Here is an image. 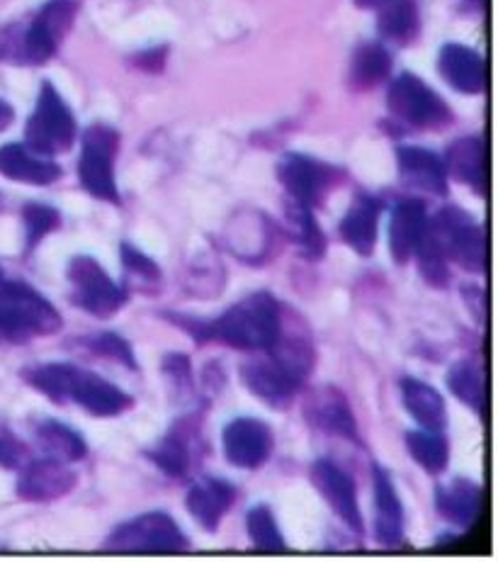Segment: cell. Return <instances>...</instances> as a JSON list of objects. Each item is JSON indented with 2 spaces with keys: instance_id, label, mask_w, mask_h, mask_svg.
<instances>
[{
  "instance_id": "1",
  "label": "cell",
  "mask_w": 498,
  "mask_h": 562,
  "mask_svg": "<svg viewBox=\"0 0 498 562\" xmlns=\"http://www.w3.org/2000/svg\"><path fill=\"white\" fill-rule=\"evenodd\" d=\"M168 319L178 322V327H183L200 346L219 341L241 351H268L282 331V307L270 292H253L210 322L176 314Z\"/></svg>"
},
{
  "instance_id": "2",
  "label": "cell",
  "mask_w": 498,
  "mask_h": 562,
  "mask_svg": "<svg viewBox=\"0 0 498 562\" xmlns=\"http://www.w3.org/2000/svg\"><path fill=\"white\" fill-rule=\"evenodd\" d=\"M30 387L42 392L56 404H78L93 417H120L134 400L110 380L73 363H39L22 370Z\"/></svg>"
},
{
  "instance_id": "3",
  "label": "cell",
  "mask_w": 498,
  "mask_h": 562,
  "mask_svg": "<svg viewBox=\"0 0 498 562\" xmlns=\"http://www.w3.org/2000/svg\"><path fill=\"white\" fill-rule=\"evenodd\" d=\"M265 353V358H253L241 366V382L268 407L285 409L309 375L312 348L307 341L290 339L285 331H280L278 341Z\"/></svg>"
},
{
  "instance_id": "4",
  "label": "cell",
  "mask_w": 498,
  "mask_h": 562,
  "mask_svg": "<svg viewBox=\"0 0 498 562\" xmlns=\"http://www.w3.org/2000/svg\"><path fill=\"white\" fill-rule=\"evenodd\" d=\"M61 327L59 310L35 288L20 280H0V336L27 341L32 336L56 334Z\"/></svg>"
},
{
  "instance_id": "5",
  "label": "cell",
  "mask_w": 498,
  "mask_h": 562,
  "mask_svg": "<svg viewBox=\"0 0 498 562\" xmlns=\"http://www.w3.org/2000/svg\"><path fill=\"white\" fill-rule=\"evenodd\" d=\"M428 236L448 261L457 263L469 273H486L489 266V236L484 224L462 207L448 205L428 220Z\"/></svg>"
},
{
  "instance_id": "6",
  "label": "cell",
  "mask_w": 498,
  "mask_h": 562,
  "mask_svg": "<svg viewBox=\"0 0 498 562\" xmlns=\"http://www.w3.org/2000/svg\"><path fill=\"white\" fill-rule=\"evenodd\" d=\"M103 548L112 553H185L190 541L171 514L149 512L120 524Z\"/></svg>"
},
{
  "instance_id": "7",
  "label": "cell",
  "mask_w": 498,
  "mask_h": 562,
  "mask_svg": "<svg viewBox=\"0 0 498 562\" xmlns=\"http://www.w3.org/2000/svg\"><path fill=\"white\" fill-rule=\"evenodd\" d=\"M71 285V300L76 307L93 314L98 319H110L127 305L129 290L115 283L105 268L93 256H76L66 268Z\"/></svg>"
},
{
  "instance_id": "8",
  "label": "cell",
  "mask_w": 498,
  "mask_h": 562,
  "mask_svg": "<svg viewBox=\"0 0 498 562\" xmlns=\"http://www.w3.org/2000/svg\"><path fill=\"white\" fill-rule=\"evenodd\" d=\"M120 149V134L107 125H93L83 134L81 161H78V181L88 195L103 202H120L115 181V159Z\"/></svg>"
},
{
  "instance_id": "9",
  "label": "cell",
  "mask_w": 498,
  "mask_h": 562,
  "mask_svg": "<svg viewBox=\"0 0 498 562\" xmlns=\"http://www.w3.org/2000/svg\"><path fill=\"white\" fill-rule=\"evenodd\" d=\"M25 139L30 149L42 156H56L71 149L76 139V117L52 83L42 86L37 108L27 120Z\"/></svg>"
},
{
  "instance_id": "10",
  "label": "cell",
  "mask_w": 498,
  "mask_h": 562,
  "mask_svg": "<svg viewBox=\"0 0 498 562\" xmlns=\"http://www.w3.org/2000/svg\"><path fill=\"white\" fill-rule=\"evenodd\" d=\"M387 105L396 120L418 130L440 127L450 120L445 100L414 74H401L389 86Z\"/></svg>"
},
{
  "instance_id": "11",
  "label": "cell",
  "mask_w": 498,
  "mask_h": 562,
  "mask_svg": "<svg viewBox=\"0 0 498 562\" xmlns=\"http://www.w3.org/2000/svg\"><path fill=\"white\" fill-rule=\"evenodd\" d=\"M273 429L256 417L234 419L226 424L222 431L224 458L229 460L234 468L241 470H256L260 465H265L270 453H273Z\"/></svg>"
},
{
  "instance_id": "12",
  "label": "cell",
  "mask_w": 498,
  "mask_h": 562,
  "mask_svg": "<svg viewBox=\"0 0 498 562\" xmlns=\"http://www.w3.org/2000/svg\"><path fill=\"white\" fill-rule=\"evenodd\" d=\"M78 482V475L64 460L44 456L37 460H25L20 468L18 497L25 502H56L69 494Z\"/></svg>"
},
{
  "instance_id": "13",
  "label": "cell",
  "mask_w": 498,
  "mask_h": 562,
  "mask_svg": "<svg viewBox=\"0 0 498 562\" xmlns=\"http://www.w3.org/2000/svg\"><path fill=\"white\" fill-rule=\"evenodd\" d=\"M312 485L350 531L362 533V514L358 504L355 482L341 465H336L333 460L328 458H319L312 465Z\"/></svg>"
},
{
  "instance_id": "14",
  "label": "cell",
  "mask_w": 498,
  "mask_h": 562,
  "mask_svg": "<svg viewBox=\"0 0 498 562\" xmlns=\"http://www.w3.org/2000/svg\"><path fill=\"white\" fill-rule=\"evenodd\" d=\"M278 178L287 195L297 205L314 207L333 181V171L328 166L302 154H285L278 164Z\"/></svg>"
},
{
  "instance_id": "15",
  "label": "cell",
  "mask_w": 498,
  "mask_h": 562,
  "mask_svg": "<svg viewBox=\"0 0 498 562\" xmlns=\"http://www.w3.org/2000/svg\"><path fill=\"white\" fill-rule=\"evenodd\" d=\"M73 3L71 0H52L42 10L37 20L22 35V59L30 64L49 61L59 47L66 27L71 25Z\"/></svg>"
},
{
  "instance_id": "16",
  "label": "cell",
  "mask_w": 498,
  "mask_h": 562,
  "mask_svg": "<svg viewBox=\"0 0 498 562\" xmlns=\"http://www.w3.org/2000/svg\"><path fill=\"white\" fill-rule=\"evenodd\" d=\"M428 232V212L421 200L404 198L392 207L389 217V251L394 263H409Z\"/></svg>"
},
{
  "instance_id": "17",
  "label": "cell",
  "mask_w": 498,
  "mask_h": 562,
  "mask_svg": "<svg viewBox=\"0 0 498 562\" xmlns=\"http://www.w3.org/2000/svg\"><path fill=\"white\" fill-rule=\"evenodd\" d=\"M372 485H375V536L387 550L404 546V504L396 492L387 468L372 465Z\"/></svg>"
},
{
  "instance_id": "18",
  "label": "cell",
  "mask_w": 498,
  "mask_h": 562,
  "mask_svg": "<svg viewBox=\"0 0 498 562\" xmlns=\"http://www.w3.org/2000/svg\"><path fill=\"white\" fill-rule=\"evenodd\" d=\"M396 166H399V176L406 186L430 195L448 193V168L443 156L435 151L423 149V146H399Z\"/></svg>"
},
{
  "instance_id": "19",
  "label": "cell",
  "mask_w": 498,
  "mask_h": 562,
  "mask_svg": "<svg viewBox=\"0 0 498 562\" xmlns=\"http://www.w3.org/2000/svg\"><path fill=\"white\" fill-rule=\"evenodd\" d=\"M236 487L222 477H200L190 485L185 509L205 531H217L224 514L234 507Z\"/></svg>"
},
{
  "instance_id": "20",
  "label": "cell",
  "mask_w": 498,
  "mask_h": 562,
  "mask_svg": "<svg viewBox=\"0 0 498 562\" xmlns=\"http://www.w3.org/2000/svg\"><path fill=\"white\" fill-rule=\"evenodd\" d=\"M197 438V422L180 419L178 424L171 426V431H168L161 441L146 451V458H149L163 475L185 477L192 468V460H195V451H192V448H195Z\"/></svg>"
},
{
  "instance_id": "21",
  "label": "cell",
  "mask_w": 498,
  "mask_h": 562,
  "mask_svg": "<svg viewBox=\"0 0 498 562\" xmlns=\"http://www.w3.org/2000/svg\"><path fill=\"white\" fill-rule=\"evenodd\" d=\"M304 414L316 429H321L326 434L350 438V441L358 443V424H355V414L350 409V404L346 400L343 392H338L336 387H321L309 395L307 404H304Z\"/></svg>"
},
{
  "instance_id": "22",
  "label": "cell",
  "mask_w": 498,
  "mask_h": 562,
  "mask_svg": "<svg viewBox=\"0 0 498 562\" xmlns=\"http://www.w3.org/2000/svg\"><path fill=\"white\" fill-rule=\"evenodd\" d=\"M438 71L460 93L477 95L486 88V61L464 44H445L438 56Z\"/></svg>"
},
{
  "instance_id": "23",
  "label": "cell",
  "mask_w": 498,
  "mask_h": 562,
  "mask_svg": "<svg viewBox=\"0 0 498 562\" xmlns=\"http://www.w3.org/2000/svg\"><path fill=\"white\" fill-rule=\"evenodd\" d=\"M0 176L18 183L30 186H49L61 178L59 164H54L49 156L32 151L30 146L5 144L0 146Z\"/></svg>"
},
{
  "instance_id": "24",
  "label": "cell",
  "mask_w": 498,
  "mask_h": 562,
  "mask_svg": "<svg viewBox=\"0 0 498 562\" xmlns=\"http://www.w3.org/2000/svg\"><path fill=\"white\" fill-rule=\"evenodd\" d=\"M443 161L450 176L469 186L474 193L486 195V188H489V151H486L484 139L464 137L452 142Z\"/></svg>"
},
{
  "instance_id": "25",
  "label": "cell",
  "mask_w": 498,
  "mask_h": 562,
  "mask_svg": "<svg viewBox=\"0 0 498 562\" xmlns=\"http://www.w3.org/2000/svg\"><path fill=\"white\" fill-rule=\"evenodd\" d=\"M479 504L482 490L469 477H455L435 487V512L440 514V519L462 528V531H467L477 521Z\"/></svg>"
},
{
  "instance_id": "26",
  "label": "cell",
  "mask_w": 498,
  "mask_h": 562,
  "mask_svg": "<svg viewBox=\"0 0 498 562\" xmlns=\"http://www.w3.org/2000/svg\"><path fill=\"white\" fill-rule=\"evenodd\" d=\"M380 212L382 205L377 198L372 195H358L353 205H350L348 215L338 224L341 239L360 256H370L375 251L377 234H380Z\"/></svg>"
},
{
  "instance_id": "27",
  "label": "cell",
  "mask_w": 498,
  "mask_h": 562,
  "mask_svg": "<svg viewBox=\"0 0 498 562\" xmlns=\"http://www.w3.org/2000/svg\"><path fill=\"white\" fill-rule=\"evenodd\" d=\"M401 400L406 412L411 414L414 422L428 431H445L448 429V407L440 392L428 385L423 380L404 378L401 380Z\"/></svg>"
},
{
  "instance_id": "28",
  "label": "cell",
  "mask_w": 498,
  "mask_h": 562,
  "mask_svg": "<svg viewBox=\"0 0 498 562\" xmlns=\"http://www.w3.org/2000/svg\"><path fill=\"white\" fill-rule=\"evenodd\" d=\"M35 434L42 451L56 460H64V463H78V460H83L88 456L86 438L78 434L73 426L59 419L39 422Z\"/></svg>"
},
{
  "instance_id": "29",
  "label": "cell",
  "mask_w": 498,
  "mask_h": 562,
  "mask_svg": "<svg viewBox=\"0 0 498 562\" xmlns=\"http://www.w3.org/2000/svg\"><path fill=\"white\" fill-rule=\"evenodd\" d=\"M448 387L462 404L472 412L486 417L489 407V390H486V375L477 361H457L448 373Z\"/></svg>"
},
{
  "instance_id": "30",
  "label": "cell",
  "mask_w": 498,
  "mask_h": 562,
  "mask_svg": "<svg viewBox=\"0 0 498 562\" xmlns=\"http://www.w3.org/2000/svg\"><path fill=\"white\" fill-rule=\"evenodd\" d=\"M392 71V56L389 52L377 42L360 44L353 54V64H350V81L355 88H375Z\"/></svg>"
},
{
  "instance_id": "31",
  "label": "cell",
  "mask_w": 498,
  "mask_h": 562,
  "mask_svg": "<svg viewBox=\"0 0 498 562\" xmlns=\"http://www.w3.org/2000/svg\"><path fill=\"white\" fill-rule=\"evenodd\" d=\"M287 232L292 241L299 246V251L309 261H316L326 254V236L319 229V222L314 220V212L307 205H297L290 200L287 207Z\"/></svg>"
},
{
  "instance_id": "32",
  "label": "cell",
  "mask_w": 498,
  "mask_h": 562,
  "mask_svg": "<svg viewBox=\"0 0 498 562\" xmlns=\"http://www.w3.org/2000/svg\"><path fill=\"white\" fill-rule=\"evenodd\" d=\"M406 448H409L411 458L421 465L428 475H440L445 472L450 460V446L445 431H428L416 429L406 434Z\"/></svg>"
},
{
  "instance_id": "33",
  "label": "cell",
  "mask_w": 498,
  "mask_h": 562,
  "mask_svg": "<svg viewBox=\"0 0 498 562\" xmlns=\"http://www.w3.org/2000/svg\"><path fill=\"white\" fill-rule=\"evenodd\" d=\"M246 531L251 543L260 553H285L287 543L282 536L275 514L265 504H256L246 514Z\"/></svg>"
},
{
  "instance_id": "34",
  "label": "cell",
  "mask_w": 498,
  "mask_h": 562,
  "mask_svg": "<svg viewBox=\"0 0 498 562\" xmlns=\"http://www.w3.org/2000/svg\"><path fill=\"white\" fill-rule=\"evenodd\" d=\"M418 10L414 0H389L382 5L380 13V32L394 42H411L418 35Z\"/></svg>"
},
{
  "instance_id": "35",
  "label": "cell",
  "mask_w": 498,
  "mask_h": 562,
  "mask_svg": "<svg viewBox=\"0 0 498 562\" xmlns=\"http://www.w3.org/2000/svg\"><path fill=\"white\" fill-rule=\"evenodd\" d=\"M22 224H25V249L30 254L37 249L42 239L61 227V215L59 210L44 205V202H30L22 210Z\"/></svg>"
},
{
  "instance_id": "36",
  "label": "cell",
  "mask_w": 498,
  "mask_h": 562,
  "mask_svg": "<svg viewBox=\"0 0 498 562\" xmlns=\"http://www.w3.org/2000/svg\"><path fill=\"white\" fill-rule=\"evenodd\" d=\"M76 344L86 348V351H90V353L112 358V361H120L122 366L137 370V356H134L129 341L122 339V336L115 331L83 336V339H76Z\"/></svg>"
},
{
  "instance_id": "37",
  "label": "cell",
  "mask_w": 498,
  "mask_h": 562,
  "mask_svg": "<svg viewBox=\"0 0 498 562\" xmlns=\"http://www.w3.org/2000/svg\"><path fill=\"white\" fill-rule=\"evenodd\" d=\"M120 258H122L124 273H127L129 280H137L139 285H158V283H161V271H158L154 258H149L144 251H139L134 244L122 241Z\"/></svg>"
},
{
  "instance_id": "38",
  "label": "cell",
  "mask_w": 498,
  "mask_h": 562,
  "mask_svg": "<svg viewBox=\"0 0 498 562\" xmlns=\"http://www.w3.org/2000/svg\"><path fill=\"white\" fill-rule=\"evenodd\" d=\"M27 460V446L5 422H0V468L20 470Z\"/></svg>"
},
{
  "instance_id": "39",
  "label": "cell",
  "mask_w": 498,
  "mask_h": 562,
  "mask_svg": "<svg viewBox=\"0 0 498 562\" xmlns=\"http://www.w3.org/2000/svg\"><path fill=\"white\" fill-rule=\"evenodd\" d=\"M163 373L178 390L190 392V358L185 353H168L163 358Z\"/></svg>"
},
{
  "instance_id": "40",
  "label": "cell",
  "mask_w": 498,
  "mask_h": 562,
  "mask_svg": "<svg viewBox=\"0 0 498 562\" xmlns=\"http://www.w3.org/2000/svg\"><path fill=\"white\" fill-rule=\"evenodd\" d=\"M13 117H15L13 108H10L5 100H0V132H3L10 125V122H13Z\"/></svg>"
},
{
  "instance_id": "41",
  "label": "cell",
  "mask_w": 498,
  "mask_h": 562,
  "mask_svg": "<svg viewBox=\"0 0 498 562\" xmlns=\"http://www.w3.org/2000/svg\"><path fill=\"white\" fill-rule=\"evenodd\" d=\"M360 8H382L384 3H389V0H355Z\"/></svg>"
},
{
  "instance_id": "42",
  "label": "cell",
  "mask_w": 498,
  "mask_h": 562,
  "mask_svg": "<svg viewBox=\"0 0 498 562\" xmlns=\"http://www.w3.org/2000/svg\"><path fill=\"white\" fill-rule=\"evenodd\" d=\"M0 280H3V273H0Z\"/></svg>"
}]
</instances>
